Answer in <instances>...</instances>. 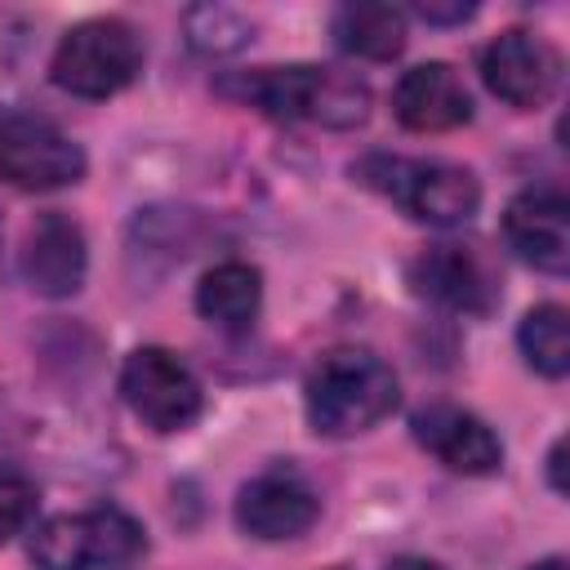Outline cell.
Segmentation results:
<instances>
[{
    "label": "cell",
    "instance_id": "1",
    "mask_svg": "<svg viewBox=\"0 0 570 570\" xmlns=\"http://www.w3.org/2000/svg\"><path fill=\"white\" fill-rule=\"evenodd\" d=\"M218 89L240 102L263 107L276 120H316L330 129H352L370 116L365 80H356L338 67H316V62L254 67V71L218 80Z\"/></svg>",
    "mask_w": 570,
    "mask_h": 570
},
{
    "label": "cell",
    "instance_id": "2",
    "mask_svg": "<svg viewBox=\"0 0 570 570\" xmlns=\"http://www.w3.org/2000/svg\"><path fill=\"white\" fill-rule=\"evenodd\" d=\"M401 401V383L387 361H379L365 347H334L325 352L307 383H303V410L316 436H356L383 423Z\"/></svg>",
    "mask_w": 570,
    "mask_h": 570
},
{
    "label": "cell",
    "instance_id": "3",
    "mask_svg": "<svg viewBox=\"0 0 570 570\" xmlns=\"http://www.w3.org/2000/svg\"><path fill=\"white\" fill-rule=\"evenodd\" d=\"M356 183L401 205L410 218L432 227H459L481 209V183L472 169L454 160H423V156H361L352 165Z\"/></svg>",
    "mask_w": 570,
    "mask_h": 570
},
{
    "label": "cell",
    "instance_id": "4",
    "mask_svg": "<svg viewBox=\"0 0 570 570\" xmlns=\"http://www.w3.org/2000/svg\"><path fill=\"white\" fill-rule=\"evenodd\" d=\"M147 552L142 525L125 508L62 512L36 525L27 557L36 570H125Z\"/></svg>",
    "mask_w": 570,
    "mask_h": 570
},
{
    "label": "cell",
    "instance_id": "5",
    "mask_svg": "<svg viewBox=\"0 0 570 570\" xmlns=\"http://www.w3.org/2000/svg\"><path fill=\"white\" fill-rule=\"evenodd\" d=\"M142 71V40L125 18H85L62 31L49 80L76 98H111L129 89Z\"/></svg>",
    "mask_w": 570,
    "mask_h": 570
},
{
    "label": "cell",
    "instance_id": "6",
    "mask_svg": "<svg viewBox=\"0 0 570 570\" xmlns=\"http://www.w3.org/2000/svg\"><path fill=\"white\" fill-rule=\"evenodd\" d=\"M0 178L18 191H53L85 178V151L49 116L0 107Z\"/></svg>",
    "mask_w": 570,
    "mask_h": 570
},
{
    "label": "cell",
    "instance_id": "7",
    "mask_svg": "<svg viewBox=\"0 0 570 570\" xmlns=\"http://www.w3.org/2000/svg\"><path fill=\"white\" fill-rule=\"evenodd\" d=\"M120 396L151 432H183L205 405L200 379L169 347H134L120 365Z\"/></svg>",
    "mask_w": 570,
    "mask_h": 570
},
{
    "label": "cell",
    "instance_id": "8",
    "mask_svg": "<svg viewBox=\"0 0 570 570\" xmlns=\"http://www.w3.org/2000/svg\"><path fill=\"white\" fill-rule=\"evenodd\" d=\"M476 71H481V80H485V89L494 98H503L517 111H534L557 94L561 58L543 36L508 27L481 49Z\"/></svg>",
    "mask_w": 570,
    "mask_h": 570
},
{
    "label": "cell",
    "instance_id": "9",
    "mask_svg": "<svg viewBox=\"0 0 570 570\" xmlns=\"http://www.w3.org/2000/svg\"><path fill=\"white\" fill-rule=\"evenodd\" d=\"M503 240L521 263L561 276L570 267V200H566V191L552 183L517 191L503 209Z\"/></svg>",
    "mask_w": 570,
    "mask_h": 570
},
{
    "label": "cell",
    "instance_id": "10",
    "mask_svg": "<svg viewBox=\"0 0 570 570\" xmlns=\"http://www.w3.org/2000/svg\"><path fill=\"white\" fill-rule=\"evenodd\" d=\"M410 432H414V441H419L432 459H441L450 472L490 476V472H499V463H503V445H499V436L490 432V423L476 419V414L463 410V405H445V401L423 405V410L410 419Z\"/></svg>",
    "mask_w": 570,
    "mask_h": 570
},
{
    "label": "cell",
    "instance_id": "11",
    "mask_svg": "<svg viewBox=\"0 0 570 570\" xmlns=\"http://www.w3.org/2000/svg\"><path fill=\"white\" fill-rule=\"evenodd\" d=\"M316 517H321V499L312 494V485L281 468L254 476L236 494V525L263 543L298 539L316 525Z\"/></svg>",
    "mask_w": 570,
    "mask_h": 570
},
{
    "label": "cell",
    "instance_id": "12",
    "mask_svg": "<svg viewBox=\"0 0 570 570\" xmlns=\"http://www.w3.org/2000/svg\"><path fill=\"white\" fill-rule=\"evenodd\" d=\"M89 249L76 218L49 209L22 236V281L45 298H67L85 285Z\"/></svg>",
    "mask_w": 570,
    "mask_h": 570
},
{
    "label": "cell",
    "instance_id": "13",
    "mask_svg": "<svg viewBox=\"0 0 570 570\" xmlns=\"http://www.w3.org/2000/svg\"><path fill=\"white\" fill-rule=\"evenodd\" d=\"M410 285H414V294H423L450 312H468V316H485L499 298L490 267L468 245H428L410 263Z\"/></svg>",
    "mask_w": 570,
    "mask_h": 570
},
{
    "label": "cell",
    "instance_id": "14",
    "mask_svg": "<svg viewBox=\"0 0 570 570\" xmlns=\"http://www.w3.org/2000/svg\"><path fill=\"white\" fill-rule=\"evenodd\" d=\"M392 111L414 134H445L472 120V94L450 62H419L396 80Z\"/></svg>",
    "mask_w": 570,
    "mask_h": 570
},
{
    "label": "cell",
    "instance_id": "15",
    "mask_svg": "<svg viewBox=\"0 0 570 570\" xmlns=\"http://www.w3.org/2000/svg\"><path fill=\"white\" fill-rule=\"evenodd\" d=\"M258 307H263V276L240 258L214 263L196 285V312L218 330H232V334L249 330Z\"/></svg>",
    "mask_w": 570,
    "mask_h": 570
},
{
    "label": "cell",
    "instance_id": "16",
    "mask_svg": "<svg viewBox=\"0 0 570 570\" xmlns=\"http://www.w3.org/2000/svg\"><path fill=\"white\" fill-rule=\"evenodd\" d=\"M330 27L343 53L370 62H387L405 49V9L396 4H338Z\"/></svg>",
    "mask_w": 570,
    "mask_h": 570
},
{
    "label": "cell",
    "instance_id": "17",
    "mask_svg": "<svg viewBox=\"0 0 570 570\" xmlns=\"http://www.w3.org/2000/svg\"><path fill=\"white\" fill-rule=\"evenodd\" d=\"M517 347L521 356L530 361V370L548 374V379H561L570 370V316L561 303H539L521 316V330H517Z\"/></svg>",
    "mask_w": 570,
    "mask_h": 570
},
{
    "label": "cell",
    "instance_id": "18",
    "mask_svg": "<svg viewBox=\"0 0 570 570\" xmlns=\"http://www.w3.org/2000/svg\"><path fill=\"white\" fill-rule=\"evenodd\" d=\"M36 481L22 472H0V543H9L13 534H22L36 517Z\"/></svg>",
    "mask_w": 570,
    "mask_h": 570
},
{
    "label": "cell",
    "instance_id": "19",
    "mask_svg": "<svg viewBox=\"0 0 570 570\" xmlns=\"http://www.w3.org/2000/svg\"><path fill=\"white\" fill-rule=\"evenodd\" d=\"M414 13L428 18V22H463V18L476 13V4H463V0H454V4H414Z\"/></svg>",
    "mask_w": 570,
    "mask_h": 570
},
{
    "label": "cell",
    "instance_id": "20",
    "mask_svg": "<svg viewBox=\"0 0 570 570\" xmlns=\"http://www.w3.org/2000/svg\"><path fill=\"white\" fill-rule=\"evenodd\" d=\"M561 454H566V441H552L548 450V476H552V490L566 494V476H561Z\"/></svg>",
    "mask_w": 570,
    "mask_h": 570
},
{
    "label": "cell",
    "instance_id": "21",
    "mask_svg": "<svg viewBox=\"0 0 570 570\" xmlns=\"http://www.w3.org/2000/svg\"><path fill=\"white\" fill-rule=\"evenodd\" d=\"M387 570H441L436 561H428V557H396Z\"/></svg>",
    "mask_w": 570,
    "mask_h": 570
},
{
    "label": "cell",
    "instance_id": "22",
    "mask_svg": "<svg viewBox=\"0 0 570 570\" xmlns=\"http://www.w3.org/2000/svg\"><path fill=\"white\" fill-rule=\"evenodd\" d=\"M525 570H566V561H561V557H548V561H539V566H525Z\"/></svg>",
    "mask_w": 570,
    "mask_h": 570
}]
</instances>
